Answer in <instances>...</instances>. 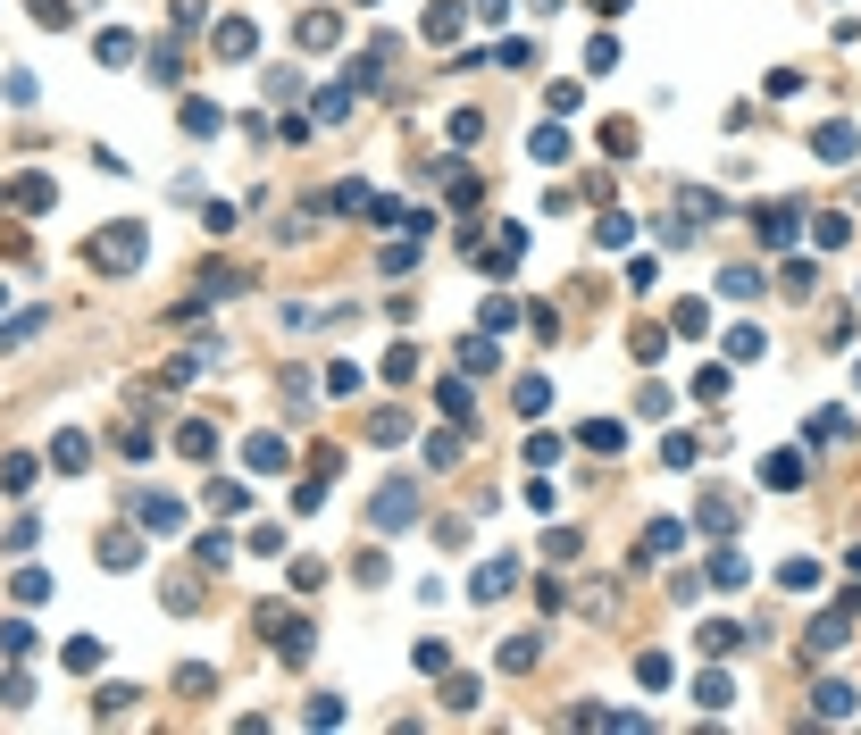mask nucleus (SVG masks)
Wrapping results in <instances>:
<instances>
[{
  "label": "nucleus",
  "mask_w": 861,
  "mask_h": 735,
  "mask_svg": "<svg viewBox=\"0 0 861 735\" xmlns=\"http://www.w3.org/2000/svg\"><path fill=\"white\" fill-rule=\"evenodd\" d=\"M360 201H368V193H360V184H352V176H343V184H335V193H327V201H318V209H335V218H352V209H360Z\"/></svg>",
  "instance_id": "f704fd0d"
},
{
  "label": "nucleus",
  "mask_w": 861,
  "mask_h": 735,
  "mask_svg": "<svg viewBox=\"0 0 861 735\" xmlns=\"http://www.w3.org/2000/svg\"><path fill=\"white\" fill-rule=\"evenodd\" d=\"M301 42H310V51H335V42H343V26H335V9H327V17H301Z\"/></svg>",
  "instance_id": "a211bd4d"
},
{
  "label": "nucleus",
  "mask_w": 861,
  "mask_h": 735,
  "mask_svg": "<svg viewBox=\"0 0 861 735\" xmlns=\"http://www.w3.org/2000/svg\"><path fill=\"white\" fill-rule=\"evenodd\" d=\"M134 51H143V42H134V34H126V26H109V34H101V42H92V59H101V67H126V59H134Z\"/></svg>",
  "instance_id": "f8f14e48"
},
{
  "label": "nucleus",
  "mask_w": 861,
  "mask_h": 735,
  "mask_svg": "<svg viewBox=\"0 0 861 735\" xmlns=\"http://www.w3.org/2000/svg\"><path fill=\"white\" fill-rule=\"evenodd\" d=\"M134 510H143V527H184V510L168 502V493H143V502H134Z\"/></svg>",
  "instance_id": "aec40b11"
},
{
  "label": "nucleus",
  "mask_w": 861,
  "mask_h": 735,
  "mask_svg": "<svg viewBox=\"0 0 861 735\" xmlns=\"http://www.w3.org/2000/svg\"><path fill=\"white\" fill-rule=\"evenodd\" d=\"M728 360H761V326H728Z\"/></svg>",
  "instance_id": "473e14b6"
},
{
  "label": "nucleus",
  "mask_w": 861,
  "mask_h": 735,
  "mask_svg": "<svg viewBox=\"0 0 861 735\" xmlns=\"http://www.w3.org/2000/svg\"><path fill=\"white\" fill-rule=\"evenodd\" d=\"M552 410V385L544 376H519V418H544Z\"/></svg>",
  "instance_id": "4be33fe9"
},
{
  "label": "nucleus",
  "mask_w": 861,
  "mask_h": 735,
  "mask_svg": "<svg viewBox=\"0 0 861 735\" xmlns=\"http://www.w3.org/2000/svg\"><path fill=\"white\" fill-rule=\"evenodd\" d=\"M811 477V460L803 452H770V460H761V485H770V493H795Z\"/></svg>",
  "instance_id": "39448f33"
},
{
  "label": "nucleus",
  "mask_w": 861,
  "mask_h": 735,
  "mask_svg": "<svg viewBox=\"0 0 861 735\" xmlns=\"http://www.w3.org/2000/svg\"><path fill=\"white\" fill-rule=\"evenodd\" d=\"M619 9H627V0H594V17H619Z\"/></svg>",
  "instance_id": "49530a36"
},
{
  "label": "nucleus",
  "mask_w": 861,
  "mask_h": 735,
  "mask_svg": "<svg viewBox=\"0 0 861 735\" xmlns=\"http://www.w3.org/2000/svg\"><path fill=\"white\" fill-rule=\"evenodd\" d=\"M184 134H218V109H209V101H184Z\"/></svg>",
  "instance_id": "ea45409f"
},
{
  "label": "nucleus",
  "mask_w": 861,
  "mask_h": 735,
  "mask_svg": "<svg viewBox=\"0 0 861 735\" xmlns=\"http://www.w3.org/2000/svg\"><path fill=\"white\" fill-rule=\"evenodd\" d=\"M853 610L861 602H828L820 619H811V652H836V644H845V635H853Z\"/></svg>",
  "instance_id": "7ed1b4c3"
},
{
  "label": "nucleus",
  "mask_w": 861,
  "mask_h": 735,
  "mask_svg": "<svg viewBox=\"0 0 861 735\" xmlns=\"http://www.w3.org/2000/svg\"><path fill=\"white\" fill-rule=\"evenodd\" d=\"M719 293H728V301H753L761 276H753V268H719Z\"/></svg>",
  "instance_id": "c85d7f7f"
},
{
  "label": "nucleus",
  "mask_w": 861,
  "mask_h": 735,
  "mask_svg": "<svg viewBox=\"0 0 861 735\" xmlns=\"http://www.w3.org/2000/svg\"><path fill=\"white\" fill-rule=\"evenodd\" d=\"M143 251H151L143 226H101V234L84 243V259H92L101 276H134V268H143Z\"/></svg>",
  "instance_id": "f257e3e1"
},
{
  "label": "nucleus",
  "mask_w": 861,
  "mask_h": 735,
  "mask_svg": "<svg viewBox=\"0 0 861 735\" xmlns=\"http://www.w3.org/2000/svg\"><path fill=\"white\" fill-rule=\"evenodd\" d=\"M84 460H92V443H84V435H59V443H51V468H67V477H76Z\"/></svg>",
  "instance_id": "5701e85b"
},
{
  "label": "nucleus",
  "mask_w": 861,
  "mask_h": 735,
  "mask_svg": "<svg viewBox=\"0 0 861 735\" xmlns=\"http://www.w3.org/2000/svg\"><path fill=\"white\" fill-rule=\"evenodd\" d=\"M510 577H519V560H485V568H477V602H502Z\"/></svg>",
  "instance_id": "1a4fd4ad"
},
{
  "label": "nucleus",
  "mask_w": 861,
  "mask_h": 735,
  "mask_svg": "<svg viewBox=\"0 0 861 735\" xmlns=\"http://www.w3.org/2000/svg\"><path fill=\"white\" fill-rule=\"evenodd\" d=\"M335 117H352V84H327V92H318V126H335Z\"/></svg>",
  "instance_id": "a878e982"
},
{
  "label": "nucleus",
  "mask_w": 861,
  "mask_h": 735,
  "mask_svg": "<svg viewBox=\"0 0 861 735\" xmlns=\"http://www.w3.org/2000/svg\"><path fill=\"white\" fill-rule=\"evenodd\" d=\"M176 452H184V460H209V452H218V435H209V426H184Z\"/></svg>",
  "instance_id": "2f4dec72"
},
{
  "label": "nucleus",
  "mask_w": 861,
  "mask_h": 735,
  "mask_svg": "<svg viewBox=\"0 0 861 735\" xmlns=\"http://www.w3.org/2000/svg\"><path fill=\"white\" fill-rule=\"evenodd\" d=\"M260 627L276 635V652H285V660H310V619H293L285 602H260Z\"/></svg>",
  "instance_id": "f03ea898"
},
{
  "label": "nucleus",
  "mask_w": 861,
  "mask_h": 735,
  "mask_svg": "<svg viewBox=\"0 0 861 735\" xmlns=\"http://www.w3.org/2000/svg\"><path fill=\"white\" fill-rule=\"evenodd\" d=\"M435 410H444L452 426H469V385H460V376H444V385H435Z\"/></svg>",
  "instance_id": "ddd939ff"
},
{
  "label": "nucleus",
  "mask_w": 861,
  "mask_h": 735,
  "mask_svg": "<svg viewBox=\"0 0 861 735\" xmlns=\"http://www.w3.org/2000/svg\"><path fill=\"white\" fill-rule=\"evenodd\" d=\"M636 677H644V685H653V694H661V685L678 677V669H669V652H644V660H636Z\"/></svg>",
  "instance_id": "58836bf2"
},
{
  "label": "nucleus",
  "mask_w": 861,
  "mask_h": 735,
  "mask_svg": "<svg viewBox=\"0 0 861 735\" xmlns=\"http://www.w3.org/2000/svg\"><path fill=\"white\" fill-rule=\"evenodd\" d=\"M811 710H820V719H845V710H853V685H845V677H828L820 694H811Z\"/></svg>",
  "instance_id": "4468645a"
},
{
  "label": "nucleus",
  "mask_w": 861,
  "mask_h": 735,
  "mask_svg": "<svg viewBox=\"0 0 861 735\" xmlns=\"http://www.w3.org/2000/svg\"><path fill=\"white\" fill-rule=\"evenodd\" d=\"M134 560H143V543H134V535H109L101 543V568H134Z\"/></svg>",
  "instance_id": "7c9ffc66"
},
{
  "label": "nucleus",
  "mask_w": 861,
  "mask_h": 735,
  "mask_svg": "<svg viewBox=\"0 0 861 735\" xmlns=\"http://www.w3.org/2000/svg\"><path fill=\"white\" fill-rule=\"evenodd\" d=\"M42 326H51V310H26V318H9V326H0V351H17V343H34V335H42Z\"/></svg>",
  "instance_id": "dca6fc26"
},
{
  "label": "nucleus",
  "mask_w": 861,
  "mask_h": 735,
  "mask_svg": "<svg viewBox=\"0 0 861 735\" xmlns=\"http://www.w3.org/2000/svg\"><path fill=\"white\" fill-rule=\"evenodd\" d=\"M368 435H377V443H402V435H410V418H402V410H377V426H368Z\"/></svg>",
  "instance_id": "c03bdc74"
},
{
  "label": "nucleus",
  "mask_w": 861,
  "mask_h": 735,
  "mask_svg": "<svg viewBox=\"0 0 861 735\" xmlns=\"http://www.w3.org/2000/svg\"><path fill=\"white\" fill-rule=\"evenodd\" d=\"M728 694H736V685H728V677H719V669H711L703 685H694V702H703V710H728Z\"/></svg>",
  "instance_id": "e433bc0d"
},
{
  "label": "nucleus",
  "mask_w": 861,
  "mask_h": 735,
  "mask_svg": "<svg viewBox=\"0 0 861 735\" xmlns=\"http://www.w3.org/2000/svg\"><path fill=\"white\" fill-rule=\"evenodd\" d=\"M795 226H803L795 201H770V209H761V243H795Z\"/></svg>",
  "instance_id": "6e6552de"
},
{
  "label": "nucleus",
  "mask_w": 861,
  "mask_h": 735,
  "mask_svg": "<svg viewBox=\"0 0 861 735\" xmlns=\"http://www.w3.org/2000/svg\"><path fill=\"white\" fill-rule=\"evenodd\" d=\"M427 34H435V42L460 34V0H435V9H427Z\"/></svg>",
  "instance_id": "cd10ccee"
},
{
  "label": "nucleus",
  "mask_w": 861,
  "mask_h": 735,
  "mask_svg": "<svg viewBox=\"0 0 861 735\" xmlns=\"http://www.w3.org/2000/svg\"><path fill=\"white\" fill-rule=\"evenodd\" d=\"M811 276H820V268H811V259H786V268H778V284H786V301H811Z\"/></svg>",
  "instance_id": "412c9836"
},
{
  "label": "nucleus",
  "mask_w": 861,
  "mask_h": 735,
  "mask_svg": "<svg viewBox=\"0 0 861 735\" xmlns=\"http://www.w3.org/2000/svg\"><path fill=\"white\" fill-rule=\"evenodd\" d=\"M26 17H34V26H76V0H26Z\"/></svg>",
  "instance_id": "f3484780"
},
{
  "label": "nucleus",
  "mask_w": 861,
  "mask_h": 735,
  "mask_svg": "<svg viewBox=\"0 0 861 735\" xmlns=\"http://www.w3.org/2000/svg\"><path fill=\"white\" fill-rule=\"evenodd\" d=\"M9 201L26 209V218H42V209H59V184H51V176H17V184H9Z\"/></svg>",
  "instance_id": "423d86ee"
},
{
  "label": "nucleus",
  "mask_w": 861,
  "mask_h": 735,
  "mask_svg": "<svg viewBox=\"0 0 861 735\" xmlns=\"http://www.w3.org/2000/svg\"><path fill=\"white\" fill-rule=\"evenodd\" d=\"M778 585H786V594H811V585H820V560H786Z\"/></svg>",
  "instance_id": "393cba45"
},
{
  "label": "nucleus",
  "mask_w": 861,
  "mask_h": 735,
  "mask_svg": "<svg viewBox=\"0 0 861 735\" xmlns=\"http://www.w3.org/2000/svg\"><path fill=\"white\" fill-rule=\"evenodd\" d=\"M502 669H535V635H510V644H502Z\"/></svg>",
  "instance_id": "79ce46f5"
},
{
  "label": "nucleus",
  "mask_w": 861,
  "mask_h": 735,
  "mask_svg": "<svg viewBox=\"0 0 861 735\" xmlns=\"http://www.w3.org/2000/svg\"><path fill=\"white\" fill-rule=\"evenodd\" d=\"M602 151H611V159H636V126H627V117H611V126H602Z\"/></svg>",
  "instance_id": "bb28decb"
},
{
  "label": "nucleus",
  "mask_w": 861,
  "mask_h": 735,
  "mask_svg": "<svg viewBox=\"0 0 861 735\" xmlns=\"http://www.w3.org/2000/svg\"><path fill=\"white\" fill-rule=\"evenodd\" d=\"M678 543H686V527H678V518H653V527H644V560H669Z\"/></svg>",
  "instance_id": "9d476101"
},
{
  "label": "nucleus",
  "mask_w": 861,
  "mask_h": 735,
  "mask_svg": "<svg viewBox=\"0 0 861 735\" xmlns=\"http://www.w3.org/2000/svg\"><path fill=\"white\" fill-rule=\"evenodd\" d=\"M703 527H711V535L736 527V502H728V493H711V502H703Z\"/></svg>",
  "instance_id": "c9c22d12"
},
{
  "label": "nucleus",
  "mask_w": 861,
  "mask_h": 735,
  "mask_svg": "<svg viewBox=\"0 0 861 735\" xmlns=\"http://www.w3.org/2000/svg\"><path fill=\"white\" fill-rule=\"evenodd\" d=\"M711 577H719V585H744V552H728V543H719V552H711Z\"/></svg>",
  "instance_id": "4c0bfd02"
},
{
  "label": "nucleus",
  "mask_w": 861,
  "mask_h": 735,
  "mask_svg": "<svg viewBox=\"0 0 861 735\" xmlns=\"http://www.w3.org/2000/svg\"><path fill=\"white\" fill-rule=\"evenodd\" d=\"M260 51V26H251V17H226L218 26V59H251Z\"/></svg>",
  "instance_id": "0eeeda50"
},
{
  "label": "nucleus",
  "mask_w": 861,
  "mask_h": 735,
  "mask_svg": "<svg viewBox=\"0 0 861 735\" xmlns=\"http://www.w3.org/2000/svg\"><path fill=\"white\" fill-rule=\"evenodd\" d=\"M636 410H644V418H669L678 401H669V385H644V393H636Z\"/></svg>",
  "instance_id": "37998d69"
},
{
  "label": "nucleus",
  "mask_w": 861,
  "mask_h": 735,
  "mask_svg": "<svg viewBox=\"0 0 861 735\" xmlns=\"http://www.w3.org/2000/svg\"><path fill=\"white\" fill-rule=\"evenodd\" d=\"M460 443H469V426H460V435H435V443H427V460H435V468H452V460H460Z\"/></svg>",
  "instance_id": "a19ab883"
},
{
  "label": "nucleus",
  "mask_w": 861,
  "mask_h": 735,
  "mask_svg": "<svg viewBox=\"0 0 861 735\" xmlns=\"http://www.w3.org/2000/svg\"><path fill=\"white\" fill-rule=\"evenodd\" d=\"M368 518H377L385 535H393V527H410V518H418V493H410V485H385L377 502H368Z\"/></svg>",
  "instance_id": "20e7f679"
},
{
  "label": "nucleus",
  "mask_w": 861,
  "mask_h": 735,
  "mask_svg": "<svg viewBox=\"0 0 861 735\" xmlns=\"http://www.w3.org/2000/svg\"><path fill=\"white\" fill-rule=\"evenodd\" d=\"M811 151H820V159H836V168H845V159L861 151V142H853V126H820V142H811Z\"/></svg>",
  "instance_id": "2eb2a0df"
},
{
  "label": "nucleus",
  "mask_w": 861,
  "mask_h": 735,
  "mask_svg": "<svg viewBox=\"0 0 861 735\" xmlns=\"http://www.w3.org/2000/svg\"><path fill=\"white\" fill-rule=\"evenodd\" d=\"M209 685H218V677H209V669H201V660H193V669H176V694H193V702H201V694H209Z\"/></svg>",
  "instance_id": "a18cd8bd"
},
{
  "label": "nucleus",
  "mask_w": 861,
  "mask_h": 735,
  "mask_svg": "<svg viewBox=\"0 0 861 735\" xmlns=\"http://www.w3.org/2000/svg\"><path fill=\"white\" fill-rule=\"evenodd\" d=\"M218 293H243V268H226V259L201 268V301H218ZM201 301H193V310H201ZM193 310H184V318H193Z\"/></svg>",
  "instance_id": "9b49d317"
},
{
  "label": "nucleus",
  "mask_w": 861,
  "mask_h": 735,
  "mask_svg": "<svg viewBox=\"0 0 861 735\" xmlns=\"http://www.w3.org/2000/svg\"><path fill=\"white\" fill-rule=\"evenodd\" d=\"M0 493H34V460H26V452L0 460Z\"/></svg>",
  "instance_id": "6ab92c4d"
},
{
  "label": "nucleus",
  "mask_w": 861,
  "mask_h": 735,
  "mask_svg": "<svg viewBox=\"0 0 861 735\" xmlns=\"http://www.w3.org/2000/svg\"><path fill=\"white\" fill-rule=\"evenodd\" d=\"M527 151H535V159H544V168H561V159H569V134H561V126H544V134H535V142H527Z\"/></svg>",
  "instance_id": "b1692460"
},
{
  "label": "nucleus",
  "mask_w": 861,
  "mask_h": 735,
  "mask_svg": "<svg viewBox=\"0 0 861 735\" xmlns=\"http://www.w3.org/2000/svg\"><path fill=\"white\" fill-rule=\"evenodd\" d=\"M67 669L92 677V669H101V644H92V635H76V644H67Z\"/></svg>",
  "instance_id": "72a5a7b5"
},
{
  "label": "nucleus",
  "mask_w": 861,
  "mask_h": 735,
  "mask_svg": "<svg viewBox=\"0 0 861 735\" xmlns=\"http://www.w3.org/2000/svg\"><path fill=\"white\" fill-rule=\"evenodd\" d=\"M243 460H251V468H285V443H276V435H251Z\"/></svg>",
  "instance_id": "c756f323"
},
{
  "label": "nucleus",
  "mask_w": 861,
  "mask_h": 735,
  "mask_svg": "<svg viewBox=\"0 0 861 735\" xmlns=\"http://www.w3.org/2000/svg\"><path fill=\"white\" fill-rule=\"evenodd\" d=\"M0 301H9V293H0Z\"/></svg>",
  "instance_id": "de8ad7c7"
}]
</instances>
